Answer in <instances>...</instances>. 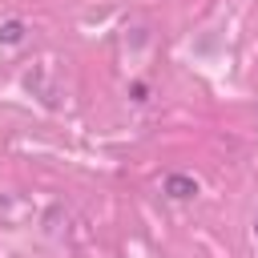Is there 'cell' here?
I'll list each match as a JSON object with an SVG mask.
<instances>
[{"label": "cell", "mask_w": 258, "mask_h": 258, "mask_svg": "<svg viewBox=\"0 0 258 258\" xmlns=\"http://www.w3.org/2000/svg\"><path fill=\"white\" fill-rule=\"evenodd\" d=\"M165 194H169V198H177V202H185V198H194V194H198V181H194V177H185V173H169V177H165Z\"/></svg>", "instance_id": "obj_1"}, {"label": "cell", "mask_w": 258, "mask_h": 258, "mask_svg": "<svg viewBox=\"0 0 258 258\" xmlns=\"http://www.w3.org/2000/svg\"><path fill=\"white\" fill-rule=\"evenodd\" d=\"M254 238H258V218H254Z\"/></svg>", "instance_id": "obj_3"}, {"label": "cell", "mask_w": 258, "mask_h": 258, "mask_svg": "<svg viewBox=\"0 0 258 258\" xmlns=\"http://www.w3.org/2000/svg\"><path fill=\"white\" fill-rule=\"evenodd\" d=\"M20 36H24V24H20V20H8V24H0V40H4V44H16Z\"/></svg>", "instance_id": "obj_2"}]
</instances>
